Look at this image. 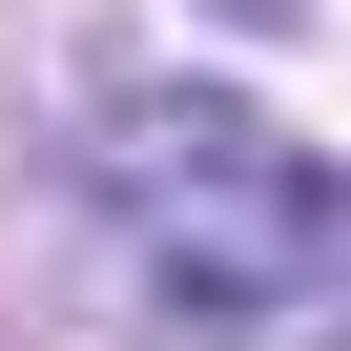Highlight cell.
Masks as SVG:
<instances>
[{"label": "cell", "mask_w": 351, "mask_h": 351, "mask_svg": "<svg viewBox=\"0 0 351 351\" xmlns=\"http://www.w3.org/2000/svg\"><path fill=\"white\" fill-rule=\"evenodd\" d=\"M83 186H104L124 310H145L165 351H330L351 207H330V165H310L269 104H104Z\"/></svg>", "instance_id": "cell-1"}]
</instances>
